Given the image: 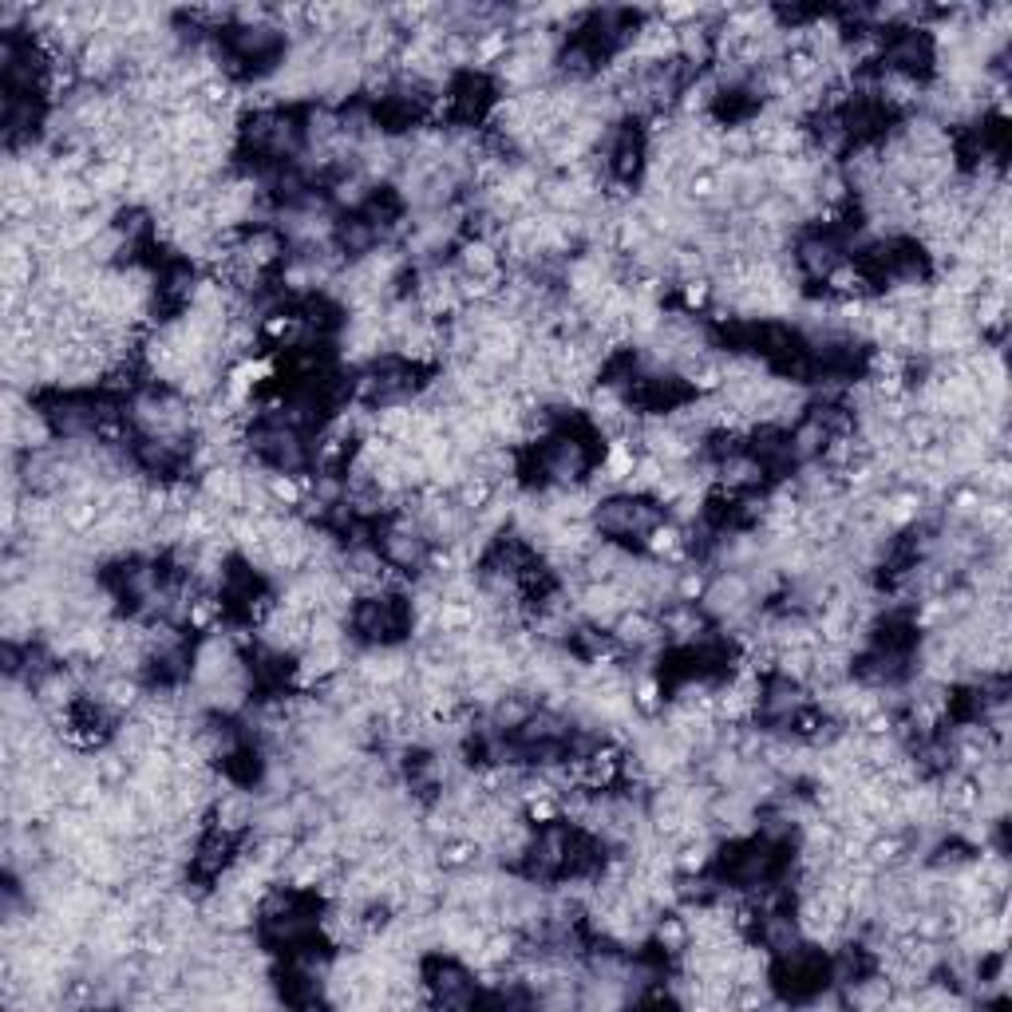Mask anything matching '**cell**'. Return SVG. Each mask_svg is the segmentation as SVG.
Segmentation results:
<instances>
[{
    "label": "cell",
    "mask_w": 1012,
    "mask_h": 1012,
    "mask_svg": "<svg viewBox=\"0 0 1012 1012\" xmlns=\"http://www.w3.org/2000/svg\"><path fill=\"white\" fill-rule=\"evenodd\" d=\"M522 819H526L530 827H550V823H558V819H562V803H558V795H542V799L522 803Z\"/></svg>",
    "instance_id": "obj_6"
},
{
    "label": "cell",
    "mask_w": 1012,
    "mask_h": 1012,
    "mask_svg": "<svg viewBox=\"0 0 1012 1012\" xmlns=\"http://www.w3.org/2000/svg\"><path fill=\"white\" fill-rule=\"evenodd\" d=\"M649 941L657 949H665V957H680L692 945V933H688V922L676 910H665V914H657V922L649 929Z\"/></svg>",
    "instance_id": "obj_1"
},
{
    "label": "cell",
    "mask_w": 1012,
    "mask_h": 1012,
    "mask_svg": "<svg viewBox=\"0 0 1012 1012\" xmlns=\"http://www.w3.org/2000/svg\"><path fill=\"white\" fill-rule=\"evenodd\" d=\"M495 491H499V487H495L491 479H483V475H475V471H471L467 479H459V487L451 491V499H455V503L463 506V510L479 514L483 506H487V503H491V499H495Z\"/></svg>",
    "instance_id": "obj_4"
},
{
    "label": "cell",
    "mask_w": 1012,
    "mask_h": 1012,
    "mask_svg": "<svg viewBox=\"0 0 1012 1012\" xmlns=\"http://www.w3.org/2000/svg\"><path fill=\"white\" fill-rule=\"evenodd\" d=\"M708 582H712V566L708 562H692V566H680L673 582V597L676 601H688V605H700L704 593H708Z\"/></svg>",
    "instance_id": "obj_3"
},
{
    "label": "cell",
    "mask_w": 1012,
    "mask_h": 1012,
    "mask_svg": "<svg viewBox=\"0 0 1012 1012\" xmlns=\"http://www.w3.org/2000/svg\"><path fill=\"white\" fill-rule=\"evenodd\" d=\"M676 297H680V309L692 317H700V313H708L712 309V277H684V281H676L673 285Z\"/></svg>",
    "instance_id": "obj_5"
},
{
    "label": "cell",
    "mask_w": 1012,
    "mask_h": 1012,
    "mask_svg": "<svg viewBox=\"0 0 1012 1012\" xmlns=\"http://www.w3.org/2000/svg\"><path fill=\"white\" fill-rule=\"evenodd\" d=\"M265 495H269V503L281 506V510H297V506L305 503L301 479L289 475V471H281V467H265Z\"/></svg>",
    "instance_id": "obj_2"
}]
</instances>
